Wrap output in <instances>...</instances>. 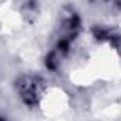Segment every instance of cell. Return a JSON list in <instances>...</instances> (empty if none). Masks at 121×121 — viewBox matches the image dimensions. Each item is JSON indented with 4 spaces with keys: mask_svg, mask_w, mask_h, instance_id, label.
<instances>
[{
    "mask_svg": "<svg viewBox=\"0 0 121 121\" xmlns=\"http://www.w3.org/2000/svg\"><path fill=\"white\" fill-rule=\"evenodd\" d=\"M0 121H4V120H3V118H0Z\"/></svg>",
    "mask_w": 121,
    "mask_h": 121,
    "instance_id": "obj_2",
    "label": "cell"
},
{
    "mask_svg": "<svg viewBox=\"0 0 121 121\" xmlns=\"http://www.w3.org/2000/svg\"><path fill=\"white\" fill-rule=\"evenodd\" d=\"M17 86H18L20 96L24 100V103H27V104H35L38 101L39 89H38V80L35 78H27V76H24L23 79L18 80Z\"/></svg>",
    "mask_w": 121,
    "mask_h": 121,
    "instance_id": "obj_1",
    "label": "cell"
}]
</instances>
